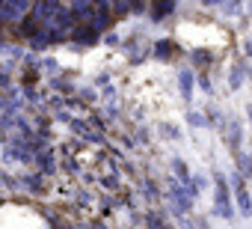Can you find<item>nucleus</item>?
Instances as JSON below:
<instances>
[{
  "mask_svg": "<svg viewBox=\"0 0 252 229\" xmlns=\"http://www.w3.org/2000/svg\"><path fill=\"white\" fill-rule=\"evenodd\" d=\"M27 6H30V0H6L3 3V18H18V15H24Z\"/></svg>",
  "mask_w": 252,
  "mask_h": 229,
  "instance_id": "f257e3e1",
  "label": "nucleus"
}]
</instances>
